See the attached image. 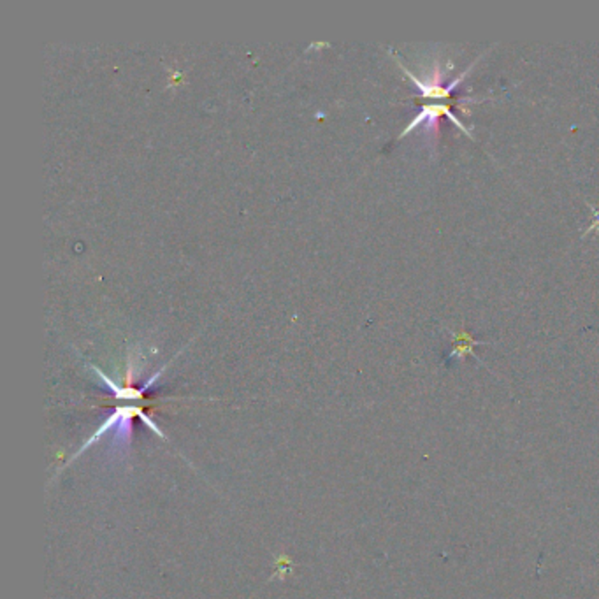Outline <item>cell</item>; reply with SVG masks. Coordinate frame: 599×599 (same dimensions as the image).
<instances>
[{"mask_svg": "<svg viewBox=\"0 0 599 599\" xmlns=\"http://www.w3.org/2000/svg\"><path fill=\"white\" fill-rule=\"evenodd\" d=\"M443 115L447 116V118H450L452 122L455 123V127H457L459 130H462V132H464V134H468L469 137H471V135H473V134H471V130L468 129V127H464V123H462L461 120H459L457 116H455L454 113L450 111L448 104H439V103L424 105V109H422V111L418 113L415 118H413V122L410 123V125L401 132V135H406V134H408V132H412L413 129H417L418 125H422V123H425V125H436V120H438L439 116H443Z\"/></svg>", "mask_w": 599, "mask_h": 599, "instance_id": "cell-1", "label": "cell"}, {"mask_svg": "<svg viewBox=\"0 0 599 599\" xmlns=\"http://www.w3.org/2000/svg\"><path fill=\"white\" fill-rule=\"evenodd\" d=\"M455 336V346H454V352H452V357H462L466 355V353H471L473 352V346L478 345L476 339H473L469 336V334H466L464 330L459 334H454Z\"/></svg>", "mask_w": 599, "mask_h": 599, "instance_id": "cell-2", "label": "cell"}, {"mask_svg": "<svg viewBox=\"0 0 599 599\" xmlns=\"http://www.w3.org/2000/svg\"><path fill=\"white\" fill-rule=\"evenodd\" d=\"M594 214H596V220H594V222H593V225H590V227L587 229L585 234H589L590 231H599V211H598V209L594 211Z\"/></svg>", "mask_w": 599, "mask_h": 599, "instance_id": "cell-3", "label": "cell"}]
</instances>
